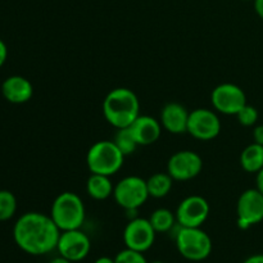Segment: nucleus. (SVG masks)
Masks as SVG:
<instances>
[{"label":"nucleus","mask_w":263,"mask_h":263,"mask_svg":"<svg viewBox=\"0 0 263 263\" xmlns=\"http://www.w3.org/2000/svg\"><path fill=\"white\" fill-rule=\"evenodd\" d=\"M115 185L110 181V176L100 174H91L86 181V192L89 197L95 200H105L113 195Z\"/></svg>","instance_id":"obj_17"},{"label":"nucleus","mask_w":263,"mask_h":263,"mask_svg":"<svg viewBox=\"0 0 263 263\" xmlns=\"http://www.w3.org/2000/svg\"><path fill=\"white\" fill-rule=\"evenodd\" d=\"M263 221V194L254 187L243 192L236 203V222L239 229L248 230Z\"/></svg>","instance_id":"obj_7"},{"label":"nucleus","mask_w":263,"mask_h":263,"mask_svg":"<svg viewBox=\"0 0 263 263\" xmlns=\"http://www.w3.org/2000/svg\"><path fill=\"white\" fill-rule=\"evenodd\" d=\"M236 118H238L239 123L241 126H246V127H251L254 126L258 121V110L257 108H254L253 105H249L247 103L238 113H236Z\"/></svg>","instance_id":"obj_23"},{"label":"nucleus","mask_w":263,"mask_h":263,"mask_svg":"<svg viewBox=\"0 0 263 263\" xmlns=\"http://www.w3.org/2000/svg\"><path fill=\"white\" fill-rule=\"evenodd\" d=\"M125 154L113 140H100L92 144L86 154V164L91 174L113 176L123 166Z\"/></svg>","instance_id":"obj_4"},{"label":"nucleus","mask_w":263,"mask_h":263,"mask_svg":"<svg viewBox=\"0 0 263 263\" xmlns=\"http://www.w3.org/2000/svg\"><path fill=\"white\" fill-rule=\"evenodd\" d=\"M57 251L59 256L64 257L68 261L73 263L81 262L89 256L91 251V240L81 229L61 231Z\"/></svg>","instance_id":"obj_12"},{"label":"nucleus","mask_w":263,"mask_h":263,"mask_svg":"<svg viewBox=\"0 0 263 263\" xmlns=\"http://www.w3.org/2000/svg\"><path fill=\"white\" fill-rule=\"evenodd\" d=\"M254 9L258 17L263 20V0H254Z\"/></svg>","instance_id":"obj_28"},{"label":"nucleus","mask_w":263,"mask_h":263,"mask_svg":"<svg viewBox=\"0 0 263 263\" xmlns=\"http://www.w3.org/2000/svg\"><path fill=\"white\" fill-rule=\"evenodd\" d=\"M149 263H166V262H163V261H153V262H149Z\"/></svg>","instance_id":"obj_32"},{"label":"nucleus","mask_w":263,"mask_h":263,"mask_svg":"<svg viewBox=\"0 0 263 263\" xmlns=\"http://www.w3.org/2000/svg\"><path fill=\"white\" fill-rule=\"evenodd\" d=\"M190 112L182 104L176 102L167 103L161 110V125L167 133L180 135L187 131V121Z\"/></svg>","instance_id":"obj_14"},{"label":"nucleus","mask_w":263,"mask_h":263,"mask_svg":"<svg viewBox=\"0 0 263 263\" xmlns=\"http://www.w3.org/2000/svg\"><path fill=\"white\" fill-rule=\"evenodd\" d=\"M113 141H115L116 145L118 146V149L125 154V157L133 154L134 152L136 151V148L139 146L138 143H136L135 138L133 136V134H131L130 128L128 127L118 128Z\"/></svg>","instance_id":"obj_21"},{"label":"nucleus","mask_w":263,"mask_h":263,"mask_svg":"<svg viewBox=\"0 0 263 263\" xmlns=\"http://www.w3.org/2000/svg\"><path fill=\"white\" fill-rule=\"evenodd\" d=\"M253 139L254 143L263 145V125H258L253 130Z\"/></svg>","instance_id":"obj_25"},{"label":"nucleus","mask_w":263,"mask_h":263,"mask_svg":"<svg viewBox=\"0 0 263 263\" xmlns=\"http://www.w3.org/2000/svg\"><path fill=\"white\" fill-rule=\"evenodd\" d=\"M156 235L157 233L149 218L135 217L131 218L125 226L122 238L126 248L144 253L153 247Z\"/></svg>","instance_id":"obj_9"},{"label":"nucleus","mask_w":263,"mask_h":263,"mask_svg":"<svg viewBox=\"0 0 263 263\" xmlns=\"http://www.w3.org/2000/svg\"><path fill=\"white\" fill-rule=\"evenodd\" d=\"M49 263H73V262L68 261V259H67V258H64V257H62V256H58V257H55V258H53V259H51V261L49 262Z\"/></svg>","instance_id":"obj_31"},{"label":"nucleus","mask_w":263,"mask_h":263,"mask_svg":"<svg viewBox=\"0 0 263 263\" xmlns=\"http://www.w3.org/2000/svg\"><path fill=\"white\" fill-rule=\"evenodd\" d=\"M149 221H151L152 226L157 234L168 233L177 223L176 215L168 208H158V210L153 211L151 217H149Z\"/></svg>","instance_id":"obj_20"},{"label":"nucleus","mask_w":263,"mask_h":263,"mask_svg":"<svg viewBox=\"0 0 263 263\" xmlns=\"http://www.w3.org/2000/svg\"><path fill=\"white\" fill-rule=\"evenodd\" d=\"M103 115L115 128L130 127L140 116V102L133 90L117 87L110 90L103 100Z\"/></svg>","instance_id":"obj_2"},{"label":"nucleus","mask_w":263,"mask_h":263,"mask_svg":"<svg viewBox=\"0 0 263 263\" xmlns=\"http://www.w3.org/2000/svg\"><path fill=\"white\" fill-rule=\"evenodd\" d=\"M247 2H248V0H247Z\"/></svg>","instance_id":"obj_33"},{"label":"nucleus","mask_w":263,"mask_h":263,"mask_svg":"<svg viewBox=\"0 0 263 263\" xmlns=\"http://www.w3.org/2000/svg\"><path fill=\"white\" fill-rule=\"evenodd\" d=\"M113 198L125 211H138L148 200L146 180L139 176H126L115 185Z\"/></svg>","instance_id":"obj_6"},{"label":"nucleus","mask_w":263,"mask_h":263,"mask_svg":"<svg viewBox=\"0 0 263 263\" xmlns=\"http://www.w3.org/2000/svg\"><path fill=\"white\" fill-rule=\"evenodd\" d=\"M175 180L170 176L168 172H157L152 175L146 180V186H148L149 197L161 199V198L167 197L170 194L174 185Z\"/></svg>","instance_id":"obj_19"},{"label":"nucleus","mask_w":263,"mask_h":263,"mask_svg":"<svg viewBox=\"0 0 263 263\" xmlns=\"http://www.w3.org/2000/svg\"><path fill=\"white\" fill-rule=\"evenodd\" d=\"M94 263H116V262H115V258H110V257L108 256H102L99 257V258L95 259Z\"/></svg>","instance_id":"obj_30"},{"label":"nucleus","mask_w":263,"mask_h":263,"mask_svg":"<svg viewBox=\"0 0 263 263\" xmlns=\"http://www.w3.org/2000/svg\"><path fill=\"white\" fill-rule=\"evenodd\" d=\"M256 189L263 194V168L256 174Z\"/></svg>","instance_id":"obj_27"},{"label":"nucleus","mask_w":263,"mask_h":263,"mask_svg":"<svg viewBox=\"0 0 263 263\" xmlns=\"http://www.w3.org/2000/svg\"><path fill=\"white\" fill-rule=\"evenodd\" d=\"M186 133L197 140H213L221 133L220 117L215 110L208 108H197L190 112Z\"/></svg>","instance_id":"obj_8"},{"label":"nucleus","mask_w":263,"mask_h":263,"mask_svg":"<svg viewBox=\"0 0 263 263\" xmlns=\"http://www.w3.org/2000/svg\"><path fill=\"white\" fill-rule=\"evenodd\" d=\"M61 230L50 215L27 212L21 216L13 228V239L21 251L31 256H45L57 249Z\"/></svg>","instance_id":"obj_1"},{"label":"nucleus","mask_w":263,"mask_h":263,"mask_svg":"<svg viewBox=\"0 0 263 263\" xmlns=\"http://www.w3.org/2000/svg\"><path fill=\"white\" fill-rule=\"evenodd\" d=\"M116 263H149L144 257V253L133 249L125 248L118 252L117 256L115 257Z\"/></svg>","instance_id":"obj_24"},{"label":"nucleus","mask_w":263,"mask_h":263,"mask_svg":"<svg viewBox=\"0 0 263 263\" xmlns=\"http://www.w3.org/2000/svg\"><path fill=\"white\" fill-rule=\"evenodd\" d=\"M241 168L249 174H257L263 168V145L257 143L249 144L240 154Z\"/></svg>","instance_id":"obj_18"},{"label":"nucleus","mask_w":263,"mask_h":263,"mask_svg":"<svg viewBox=\"0 0 263 263\" xmlns=\"http://www.w3.org/2000/svg\"><path fill=\"white\" fill-rule=\"evenodd\" d=\"M50 217L61 231L81 229L86 218L81 197L73 192L61 193L51 204Z\"/></svg>","instance_id":"obj_3"},{"label":"nucleus","mask_w":263,"mask_h":263,"mask_svg":"<svg viewBox=\"0 0 263 263\" xmlns=\"http://www.w3.org/2000/svg\"><path fill=\"white\" fill-rule=\"evenodd\" d=\"M17 198L9 190H0V221H8L15 215Z\"/></svg>","instance_id":"obj_22"},{"label":"nucleus","mask_w":263,"mask_h":263,"mask_svg":"<svg viewBox=\"0 0 263 263\" xmlns=\"http://www.w3.org/2000/svg\"><path fill=\"white\" fill-rule=\"evenodd\" d=\"M210 203L202 195H189L176 208L177 225L182 228H202L210 216Z\"/></svg>","instance_id":"obj_10"},{"label":"nucleus","mask_w":263,"mask_h":263,"mask_svg":"<svg viewBox=\"0 0 263 263\" xmlns=\"http://www.w3.org/2000/svg\"><path fill=\"white\" fill-rule=\"evenodd\" d=\"M211 103L218 113L236 116V113L247 104V95L238 85L225 82L213 89Z\"/></svg>","instance_id":"obj_11"},{"label":"nucleus","mask_w":263,"mask_h":263,"mask_svg":"<svg viewBox=\"0 0 263 263\" xmlns=\"http://www.w3.org/2000/svg\"><path fill=\"white\" fill-rule=\"evenodd\" d=\"M128 128L139 146H148L161 138L163 127L161 125V121L156 120L152 116L140 115Z\"/></svg>","instance_id":"obj_15"},{"label":"nucleus","mask_w":263,"mask_h":263,"mask_svg":"<svg viewBox=\"0 0 263 263\" xmlns=\"http://www.w3.org/2000/svg\"><path fill=\"white\" fill-rule=\"evenodd\" d=\"M7 57H8V48L5 45L4 41L0 39V68L4 66L5 61H7Z\"/></svg>","instance_id":"obj_26"},{"label":"nucleus","mask_w":263,"mask_h":263,"mask_svg":"<svg viewBox=\"0 0 263 263\" xmlns=\"http://www.w3.org/2000/svg\"><path fill=\"white\" fill-rule=\"evenodd\" d=\"M202 157L193 151H179L170 157L167 172L175 181H189L202 172Z\"/></svg>","instance_id":"obj_13"},{"label":"nucleus","mask_w":263,"mask_h":263,"mask_svg":"<svg viewBox=\"0 0 263 263\" xmlns=\"http://www.w3.org/2000/svg\"><path fill=\"white\" fill-rule=\"evenodd\" d=\"M3 97L13 104L27 103L33 95V86L26 77L14 74L4 80L2 85Z\"/></svg>","instance_id":"obj_16"},{"label":"nucleus","mask_w":263,"mask_h":263,"mask_svg":"<svg viewBox=\"0 0 263 263\" xmlns=\"http://www.w3.org/2000/svg\"><path fill=\"white\" fill-rule=\"evenodd\" d=\"M175 243L179 253L187 261H204L212 252V240L202 228L179 226Z\"/></svg>","instance_id":"obj_5"},{"label":"nucleus","mask_w":263,"mask_h":263,"mask_svg":"<svg viewBox=\"0 0 263 263\" xmlns=\"http://www.w3.org/2000/svg\"><path fill=\"white\" fill-rule=\"evenodd\" d=\"M243 263H263V254H253L248 257Z\"/></svg>","instance_id":"obj_29"}]
</instances>
